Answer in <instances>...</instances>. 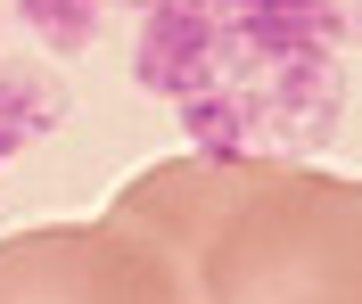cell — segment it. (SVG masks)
<instances>
[{"label":"cell","instance_id":"cell-4","mask_svg":"<svg viewBox=\"0 0 362 304\" xmlns=\"http://www.w3.org/2000/svg\"><path fill=\"white\" fill-rule=\"evenodd\" d=\"M17 17L42 33V49H90L107 25V0H17Z\"/></svg>","mask_w":362,"mask_h":304},{"label":"cell","instance_id":"cell-5","mask_svg":"<svg viewBox=\"0 0 362 304\" xmlns=\"http://www.w3.org/2000/svg\"><path fill=\"white\" fill-rule=\"evenodd\" d=\"M107 8H115V0H107ZM124 8H157V0H124Z\"/></svg>","mask_w":362,"mask_h":304},{"label":"cell","instance_id":"cell-2","mask_svg":"<svg viewBox=\"0 0 362 304\" xmlns=\"http://www.w3.org/2000/svg\"><path fill=\"white\" fill-rule=\"evenodd\" d=\"M338 0H223V49H247V66L338 49Z\"/></svg>","mask_w":362,"mask_h":304},{"label":"cell","instance_id":"cell-3","mask_svg":"<svg viewBox=\"0 0 362 304\" xmlns=\"http://www.w3.org/2000/svg\"><path fill=\"white\" fill-rule=\"evenodd\" d=\"M58 116H66V91L42 66H0V164L33 148L42 132H58Z\"/></svg>","mask_w":362,"mask_h":304},{"label":"cell","instance_id":"cell-1","mask_svg":"<svg viewBox=\"0 0 362 304\" xmlns=\"http://www.w3.org/2000/svg\"><path fill=\"white\" fill-rule=\"evenodd\" d=\"M223 74V17L214 0H157L140 17V49H132V83L157 99H189Z\"/></svg>","mask_w":362,"mask_h":304},{"label":"cell","instance_id":"cell-6","mask_svg":"<svg viewBox=\"0 0 362 304\" xmlns=\"http://www.w3.org/2000/svg\"><path fill=\"white\" fill-rule=\"evenodd\" d=\"M354 25H362V8H354Z\"/></svg>","mask_w":362,"mask_h":304}]
</instances>
